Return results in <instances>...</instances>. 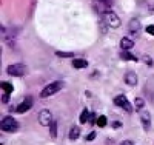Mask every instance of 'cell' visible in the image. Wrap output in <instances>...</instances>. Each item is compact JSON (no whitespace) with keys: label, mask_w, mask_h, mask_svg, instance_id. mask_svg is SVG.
Listing matches in <instances>:
<instances>
[{"label":"cell","mask_w":154,"mask_h":145,"mask_svg":"<svg viewBox=\"0 0 154 145\" xmlns=\"http://www.w3.org/2000/svg\"><path fill=\"white\" fill-rule=\"evenodd\" d=\"M63 87H65V82H62V80H54L53 84H48L40 91V99H46L49 96H54L56 93H59L60 90H63Z\"/></svg>","instance_id":"obj_1"},{"label":"cell","mask_w":154,"mask_h":145,"mask_svg":"<svg viewBox=\"0 0 154 145\" xmlns=\"http://www.w3.org/2000/svg\"><path fill=\"white\" fill-rule=\"evenodd\" d=\"M102 19H103V22L106 23V26L108 28H112V30H117V28H120V25H122V22H120V17L116 14L114 11H106L103 16H102Z\"/></svg>","instance_id":"obj_2"},{"label":"cell","mask_w":154,"mask_h":145,"mask_svg":"<svg viewBox=\"0 0 154 145\" xmlns=\"http://www.w3.org/2000/svg\"><path fill=\"white\" fill-rule=\"evenodd\" d=\"M0 127H2V131H5V133H16L19 130V122L12 116H3Z\"/></svg>","instance_id":"obj_3"},{"label":"cell","mask_w":154,"mask_h":145,"mask_svg":"<svg viewBox=\"0 0 154 145\" xmlns=\"http://www.w3.org/2000/svg\"><path fill=\"white\" fill-rule=\"evenodd\" d=\"M6 73L12 77H22L28 73V67L23 63H11L6 67Z\"/></svg>","instance_id":"obj_4"},{"label":"cell","mask_w":154,"mask_h":145,"mask_svg":"<svg viewBox=\"0 0 154 145\" xmlns=\"http://www.w3.org/2000/svg\"><path fill=\"white\" fill-rule=\"evenodd\" d=\"M32 105H34V99H32L31 96H26V97H25L19 105L12 107V108H11V111H16V113H19V114H23V113L29 111V110L32 108Z\"/></svg>","instance_id":"obj_5"},{"label":"cell","mask_w":154,"mask_h":145,"mask_svg":"<svg viewBox=\"0 0 154 145\" xmlns=\"http://www.w3.org/2000/svg\"><path fill=\"white\" fill-rule=\"evenodd\" d=\"M114 105L120 107V108H122L123 111H126V113H133V107H131L130 100H128L126 96H123V94H119V96L114 97Z\"/></svg>","instance_id":"obj_6"},{"label":"cell","mask_w":154,"mask_h":145,"mask_svg":"<svg viewBox=\"0 0 154 145\" xmlns=\"http://www.w3.org/2000/svg\"><path fill=\"white\" fill-rule=\"evenodd\" d=\"M53 114H51L49 110H42L40 113H38V124H40L42 127H49L51 124H53Z\"/></svg>","instance_id":"obj_7"},{"label":"cell","mask_w":154,"mask_h":145,"mask_svg":"<svg viewBox=\"0 0 154 145\" xmlns=\"http://www.w3.org/2000/svg\"><path fill=\"white\" fill-rule=\"evenodd\" d=\"M140 30H142V25H140L139 19H131L128 23V33L131 34V37H139Z\"/></svg>","instance_id":"obj_8"},{"label":"cell","mask_w":154,"mask_h":145,"mask_svg":"<svg viewBox=\"0 0 154 145\" xmlns=\"http://www.w3.org/2000/svg\"><path fill=\"white\" fill-rule=\"evenodd\" d=\"M140 124H142V127H143L145 131H149L151 130V114L145 108L140 111Z\"/></svg>","instance_id":"obj_9"},{"label":"cell","mask_w":154,"mask_h":145,"mask_svg":"<svg viewBox=\"0 0 154 145\" xmlns=\"http://www.w3.org/2000/svg\"><path fill=\"white\" fill-rule=\"evenodd\" d=\"M137 74H136V71H133V70H130V71H126L125 74H123V82L126 84V85H130V87H136L137 85Z\"/></svg>","instance_id":"obj_10"},{"label":"cell","mask_w":154,"mask_h":145,"mask_svg":"<svg viewBox=\"0 0 154 145\" xmlns=\"http://www.w3.org/2000/svg\"><path fill=\"white\" fill-rule=\"evenodd\" d=\"M143 91H145V94L148 96L149 102H151V103H154V76L148 79V82H146V85H145Z\"/></svg>","instance_id":"obj_11"},{"label":"cell","mask_w":154,"mask_h":145,"mask_svg":"<svg viewBox=\"0 0 154 145\" xmlns=\"http://www.w3.org/2000/svg\"><path fill=\"white\" fill-rule=\"evenodd\" d=\"M133 46H134V40L131 37H122L120 39V48L123 51H131Z\"/></svg>","instance_id":"obj_12"},{"label":"cell","mask_w":154,"mask_h":145,"mask_svg":"<svg viewBox=\"0 0 154 145\" xmlns=\"http://www.w3.org/2000/svg\"><path fill=\"white\" fill-rule=\"evenodd\" d=\"M119 56H120V59H122V60H126V62H130V60H131V62H139V60H140L139 57L133 56L130 51H123V49L119 52Z\"/></svg>","instance_id":"obj_13"},{"label":"cell","mask_w":154,"mask_h":145,"mask_svg":"<svg viewBox=\"0 0 154 145\" xmlns=\"http://www.w3.org/2000/svg\"><path fill=\"white\" fill-rule=\"evenodd\" d=\"M69 140H77L80 137V127H77V125H72L71 130H69V134H68Z\"/></svg>","instance_id":"obj_14"},{"label":"cell","mask_w":154,"mask_h":145,"mask_svg":"<svg viewBox=\"0 0 154 145\" xmlns=\"http://www.w3.org/2000/svg\"><path fill=\"white\" fill-rule=\"evenodd\" d=\"M71 65H72L74 68H77V70L86 68V67H88V60H85V59H72Z\"/></svg>","instance_id":"obj_15"},{"label":"cell","mask_w":154,"mask_h":145,"mask_svg":"<svg viewBox=\"0 0 154 145\" xmlns=\"http://www.w3.org/2000/svg\"><path fill=\"white\" fill-rule=\"evenodd\" d=\"M89 117H91V113H89L88 108H85V110L80 113L79 121H80V124H86V122H89Z\"/></svg>","instance_id":"obj_16"},{"label":"cell","mask_w":154,"mask_h":145,"mask_svg":"<svg viewBox=\"0 0 154 145\" xmlns=\"http://www.w3.org/2000/svg\"><path fill=\"white\" fill-rule=\"evenodd\" d=\"M134 108H136L137 111H142V110L145 108V99H143V97H136V100H134Z\"/></svg>","instance_id":"obj_17"},{"label":"cell","mask_w":154,"mask_h":145,"mask_svg":"<svg viewBox=\"0 0 154 145\" xmlns=\"http://www.w3.org/2000/svg\"><path fill=\"white\" fill-rule=\"evenodd\" d=\"M49 134L53 139L57 137V121H53V124L49 125Z\"/></svg>","instance_id":"obj_18"},{"label":"cell","mask_w":154,"mask_h":145,"mask_svg":"<svg viewBox=\"0 0 154 145\" xmlns=\"http://www.w3.org/2000/svg\"><path fill=\"white\" fill-rule=\"evenodd\" d=\"M56 56L57 57H69V59H72L74 52L72 51H56Z\"/></svg>","instance_id":"obj_19"},{"label":"cell","mask_w":154,"mask_h":145,"mask_svg":"<svg viewBox=\"0 0 154 145\" xmlns=\"http://www.w3.org/2000/svg\"><path fill=\"white\" fill-rule=\"evenodd\" d=\"M106 124H108V117H106V116L102 114V116H99V117H97V125H99L100 128L106 127Z\"/></svg>","instance_id":"obj_20"},{"label":"cell","mask_w":154,"mask_h":145,"mask_svg":"<svg viewBox=\"0 0 154 145\" xmlns=\"http://www.w3.org/2000/svg\"><path fill=\"white\" fill-rule=\"evenodd\" d=\"M2 90L5 91V93H8V94H11L12 91H14V87H12L9 82H2Z\"/></svg>","instance_id":"obj_21"},{"label":"cell","mask_w":154,"mask_h":145,"mask_svg":"<svg viewBox=\"0 0 154 145\" xmlns=\"http://www.w3.org/2000/svg\"><path fill=\"white\" fill-rule=\"evenodd\" d=\"M96 136H97V134H96V131H91L89 134H86L85 140H86V142H91V140H94V139H96Z\"/></svg>","instance_id":"obj_22"},{"label":"cell","mask_w":154,"mask_h":145,"mask_svg":"<svg viewBox=\"0 0 154 145\" xmlns=\"http://www.w3.org/2000/svg\"><path fill=\"white\" fill-rule=\"evenodd\" d=\"M145 31H146L149 36H154V25H148L146 28H145Z\"/></svg>","instance_id":"obj_23"},{"label":"cell","mask_w":154,"mask_h":145,"mask_svg":"<svg viewBox=\"0 0 154 145\" xmlns=\"http://www.w3.org/2000/svg\"><path fill=\"white\" fill-rule=\"evenodd\" d=\"M97 2L103 3V5H105V6H108V8H111V6H112V0H97Z\"/></svg>","instance_id":"obj_24"},{"label":"cell","mask_w":154,"mask_h":145,"mask_svg":"<svg viewBox=\"0 0 154 145\" xmlns=\"http://www.w3.org/2000/svg\"><path fill=\"white\" fill-rule=\"evenodd\" d=\"M146 65H152V59L151 57H148V56H143V59H142Z\"/></svg>","instance_id":"obj_25"},{"label":"cell","mask_w":154,"mask_h":145,"mask_svg":"<svg viewBox=\"0 0 154 145\" xmlns=\"http://www.w3.org/2000/svg\"><path fill=\"white\" fill-rule=\"evenodd\" d=\"M2 102H3V103H8V102H9V94H8V93H3V96H2Z\"/></svg>","instance_id":"obj_26"},{"label":"cell","mask_w":154,"mask_h":145,"mask_svg":"<svg viewBox=\"0 0 154 145\" xmlns=\"http://www.w3.org/2000/svg\"><path fill=\"white\" fill-rule=\"evenodd\" d=\"M120 145H134V143H133L131 140H122V142H120Z\"/></svg>","instance_id":"obj_27"},{"label":"cell","mask_w":154,"mask_h":145,"mask_svg":"<svg viewBox=\"0 0 154 145\" xmlns=\"http://www.w3.org/2000/svg\"><path fill=\"white\" fill-rule=\"evenodd\" d=\"M119 127H122L120 122H112V128H119Z\"/></svg>","instance_id":"obj_28"}]
</instances>
